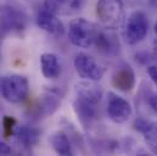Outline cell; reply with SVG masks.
Listing matches in <instances>:
<instances>
[{
    "label": "cell",
    "instance_id": "1",
    "mask_svg": "<svg viewBox=\"0 0 157 156\" xmlns=\"http://www.w3.org/2000/svg\"><path fill=\"white\" fill-rule=\"evenodd\" d=\"M95 14L99 22L107 29L118 28L125 18L122 0H98Z\"/></svg>",
    "mask_w": 157,
    "mask_h": 156
},
{
    "label": "cell",
    "instance_id": "2",
    "mask_svg": "<svg viewBox=\"0 0 157 156\" xmlns=\"http://www.w3.org/2000/svg\"><path fill=\"white\" fill-rule=\"evenodd\" d=\"M99 29L100 27L83 17L75 18L70 23L68 39L75 46L86 49L95 44Z\"/></svg>",
    "mask_w": 157,
    "mask_h": 156
},
{
    "label": "cell",
    "instance_id": "3",
    "mask_svg": "<svg viewBox=\"0 0 157 156\" xmlns=\"http://www.w3.org/2000/svg\"><path fill=\"white\" fill-rule=\"evenodd\" d=\"M0 93L6 101L21 104L29 94L28 79L21 75H7L0 79Z\"/></svg>",
    "mask_w": 157,
    "mask_h": 156
},
{
    "label": "cell",
    "instance_id": "4",
    "mask_svg": "<svg viewBox=\"0 0 157 156\" xmlns=\"http://www.w3.org/2000/svg\"><path fill=\"white\" fill-rule=\"evenodd\" d=\"M27 27L26 14L11 5L0 7V34L21 33Z\"/></svg>",
    "mask_w": 157,
    "mask_h": 156
},
{
    "label": "cell",
    "instance_id": "5",
    "mask_svg": "<svg viewBox=\"0 0 157 156\" xmlns=\"http://www.w3.org/2000/svg\"><path fill=\"white\" fill-rule=\"evenodd\" d=\"M149 32V20L145 12L134 11L127 20L124 28V39L129 45L143 41Z\"/></svg>",
    "mask_w": 157,
    "mask_h": 156
},
{
    "label": "cell",
    "instance_id": "6",
    "mask_svg": "<svg viewBox=\"0 0 157 156\" xmlns=\"http://www.w3.org/2000/svg\"><path fill=\"white\" fill-rule=\"evenodd\" d=\"M101 101L93 100L89 98L79 96L76 95L73 100V110L77 115L80 124L85 128L89 129L94 123L96 122L99 117V105Z\"/></svg>",
    "mask_w": 157,
    "mask_h": 156
},
{
    "label": "cell",
    "instance_id": "7",
    "mask_svg": "<svg viewBox=\"0 0 157 156\" xmlns=\"http://www.w3.org/2000/svg\"><path fill=\"white\" fill-rule=\"evenodd\" d=\"M75 68L78 76L85 80L99 82L105 75V68L90 55L79 53L75 59Z\"/></svg>",
    "mask_w": 157,
    "mask_h": 156
},
{
    "label": "cell",
    "instance_id": "8",
    "mask_svg": "<svg viewBox=\"0 0 157 156\" xmlns=\"http://www.w3.org/2000/svg\"><path fill=\"white\" fill-rule=\"evenodd\" d=\"M107 116L115 123H124L132 116L133 109L128 100L115 93H109L107 98Z\"/></svg>",
    "mask_w": 157,
    "mask_h": 156
},
{
    "label": "cell",
    "instance_id": "9",
    "mask_svg": "<svg viewBox=\"0 0 157 156\" xmlns=\"http://www.w3.org/2000/svg\"><path fill=\"white\" fill-rule=\"evenodd\" d=\"M37 25L44 32L54 36V37H62L65 33V26L57 17V15L48 11L45 7L38 11L37 14Z\"/></svg>",
    "mask_w": 157,
    "mask_h": 156
},
{
    "label": "cell",
    "instance_id": "10",
    "mask_svg": "<svg viewBox=\"0 0 157 156\" xmlns=\"http://www.w3.org/2000/svg\"><path fill=\"white\" fill-rule=\"evenodd\" d=\"M86 0H44V7L57 15V16H70L79 12Z\"/></svg>",
    "mask_w": 157,
    "mask_h": 156
},
{
    "label": "cell",
    "instance_id": "11",
    "mask_svg": "<svg viewBox=\"0 0 157 156\" xmlns=\"http://www.w3.org/2000/svg\"><path fill=\"white\" fill-rule=\"evenodd\" d=\"M112 85L119 92L128 93L135 87V73L128 64H122L112 75Z\"/></svg>",
    "mask_w": 157,
    "mask_h": 156
},
{
    "label": "cell",
    "instance_id": "12",
    "mask_svg": "<svg viewBox=\"0 0 157 156\" xmlns=\"http://www.w3.org/2000/svg\"><path fill=\"white\" fill-rule=\"evenodd\" d=\"M61 96L60 93L55 89H48L38 100L36 105V114L38 117H48L55 114V111L60 107Z\"/></svg>",
    "mask_w": 157,
    "mask_h": 156
},
{
    "label": "cell",
    "instance_id": "13",
    "mask_svg": "<svg viewBox=\"0 0 157 156\" xmlns=\"http://www.w3.org/2000/svg\"><path fill=\"white\" fill-rule=\"evenodd\" d=\"M13 139L25 149H31L37 145L40 139V131L29 124H17L13 131Z\"/></svg>",
    "mask_w": 157,
    "mask_h": 156
},
{
    "label": "cell",
    "instance_id": "14",
    "mask_svg": "<svg viewBox=\"0 0 157 156\" xmlns=\"http://www.w3.org/2000/svg\"><path fill=\"white\" fill-rule=\"evenodd\" d=\"M41 73L46 79H56L61 75V64L59 57L52 53H45L40 56Z\"/></svg>",
    "mask_w": 157,
    "mask_h": 156
},
{
    "label": "cell",
    "instance_id": "15",
    "mask_svg": "<svg viewBox=\"0 0 157 156\" xmlns=\"http://www.w3.org/2000/svg\"><path fill=\"white\" fill-rule=\"evenodd\" d=\"M94 45L105 54H116L119 46L117 37L111 32V29L105 31L102 28L99 29Z\"/></svg>",
    "mask_w": 157,
    "mask_h": 156
},
{
    "label": "cell",
    "instance_id": "16",
    "mask_svg": "<svg viewBox=\"0 0 157 156\" xmlns=\"http://www.w3.org/2000/svg\"><path fill=\"white\" fill-rule=\"evenodd\" d=\"M49 142H50L51 148L54 149V151L57 155H62V156L72 155L73 151H72L71 140H70V138L67 137L66 133H63L61 131H57V132H55V133L51 134V137L49 138Z\"/></svg>",
    "mask_w": 157,
    "mask_h": 156
},
{
    "label": "cell",
    "instance_id": "17",
    "mask_svg": "<svg viewBox=\"0 0 157 156\" xmlns=\"http://www.w3.org/2000/svg\"><path fill=\"white\" fill-rule=\"evenodd\" d=\"M143 134L150 151L157 155V122H151Z\"/></svg>",
    "mask_w": 157,
    "mask_h": 156
},
{
    "label": "cell",
    "instance_id": "18",
    "mask_svg": "<svg viewBox=\"0 0 157 156\" xmlns=\"http://www.w3.org/2000/svg\"><path fill=\"white\" fill-rule=\"evenodd\" d=\"M1 124H2V133H4V137H6V138L12 137V135H13L15 127L17 126L16 119L11 116H4L2 117V121H1Z\"/></svg>",
    "mask_w": 157,
    "mask_h": 156
},
{
    "label": "cell",
    "instance_id": "19",
    "mask_svg": "<svg viewBox=\"0 0 157 156\" xmlns=\"http://www.w3.org/2000/svg\"><path fill=\"white\" fill-rule=\"evenodd\" d=\"M150 121H147L146 118H144V117H138L135 121H134V128L138 131V132H140V133H144L146 129H147V127L150 126Z\"/></svg>",
    "mask_w": 157,
    "mask_h": 156
},
{
    "label": "cell",
    "instance_id": "20",
    "mask_svg": "<svg viewBox=\"0 0 157 156\" xmlns=\"http://www.w3.org/2000/svg\"><path fill=\"white\" fill-rule=\"evenodd\" d=\"M147 104L150 106V109L157 114V93H152L149 98H147Z\"/></svg>",
    "mask_w": 157,
    "mask_h": 156
},
{
    "label": "cell",
    "instance_id": "21",
    "mask_svg": "<svg viewBox=\"0 0 157 156\" xmlns=\"http://www.w3.org/2000/svg\"><path fill=\"white\" fill-rule=\"evenodd\" d=\"M147 75L157 87V65H151L147 67Z\"/></svg>",
    "mask_w": 157,
    "mask_h": 156
},
{
    "label": "cell",
    "instance_id": "22",
    "mask_svg": "<svg viewBox=\"0 0 157 156\" xmlns=\"http://www.w3.org/2000/svg\"><path fill=\"white\" fill-rule=\"evenodd\" d=\"M150 55L147 54V53H139V54H136V61H139L140 64H144V65H146V64H149L150 62Z\"/></svg>",
    "mask_w": 157,
    "mask_h": 156
},
{
    "label": "cell",
    "instance_id": "23",
    "mask_svg": "<svg viewBox=\"0 0 157 156\" xmlns=\"http://www.w3.org/2000/svg\"><path fill=\"white\" fill-rule=\"evenodd\" d=\"M9 154H11V148L0 139V156H5Z\"/></svg>",
    "mask_w": 157,
    "mask_h": 156
},
{
    "label": "cell",
    "instance_id": "24",
    "mask_svg": "<svg viewBox=\"0 0 157 156\" xmlns=\"http://www.w3.org/2000/svg\"><path fill=\"white\" fill-rule=\"evenodd\" d=\"M154 57L157 60V38L154 40Z\"/></svg>",
    "mask_w": 157,
    "mask_h": 156
},
{
    "label": "cell",
    "instance_id": "25",
    "mask_svg": "<svg viewBox=\"0 0 157 156\" xmlns=\"http://www.w3.org/2000/svg\"><path fill=\"white\" fill-rule=\"evenodd\" d=\"M155 33L157 34V22L155 23Z\"/></svg>",
    "mask_w": 157,
    "mask_h": 156
}]
</instances>
